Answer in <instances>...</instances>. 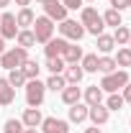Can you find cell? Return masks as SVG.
Here are the masks:
<instances>
[{
  "instance_id": "1",
  "label": "cell",
  "mask_w": 131,
  "mask_h": 133,
  "mask_svg": "<svg viewBox=\"0 0 131 133\" xmlns=\"http://www.w3.org/2000/svg\"><path fill=\"white\" fill-rule=\"evenodd\" d=\"M28 62V49H23V46H13V49H5L0 54V66L3 69H21V66Z\"/></svg>"
},
{
  "instance_id": "2",
  "label": "cell",
  "mask_w": 131,
  "mask_h": 133,
  "mask_svg": "<svg viewBox=\"0 0 131 133\" xmlns=\"http://www.w3.org/2000/svg\"><path fill=\"white\" fill-rule=\"evenodd\" d=\"M80 23L85 33H93V36H100L103 28H105V23H103V16H100L95 8H82L80 10Z\"/></svg>"
},
{
  "instance_id": "3",
  "label": "cell",
  "mask_w": 131,
  "mask_h": 133,
  "mask_svg": "<svg viewBox=\"0 0 131 133\" xmlns=\"http://www.w3.org/2000/svg\"><path fill=\"white\" fill-rule=\"evenodd\" d=\"M129 84V72L126 69H116V72H111V74H103V79H100V90L103 92H121L123 87Z\"/></svg>"
},
{
  "instance_id": "4",
  "label": "cell",
  "mask_w": 131,
  "mask_h": 133,
  "mask_svg": "<svg viewBox=\"0 0 131 133\" xmlns=\"http://www.w3.org/2000/svg\"><path fill=\"white\" fill-rule=\"evenodd\" d=\"M44 95H46V84L41 79H28L26 82V102H28V108H39L44 102Z\"/></svg>"
},
{
  "instance_id": "5",
  "label": "cell",
  "mask_w": 131,
  "mask_h": 133,
  "mask_svg": "<svg viewBox=\"0 0 131 133\" xmlns=\"http://www.w3.org/2000/svg\"><path fill=\"white\" fill-rule=\"evenodd\" d=\"M33 36L39 44H46L49 38H54V21L46 16H39L33 21Z\"/></svg>"
},
{
  "instance_id": "6",
  "label": "cell",
  "mask_w": 131,
  "mask_h": 133,
  "mask_svg": "<svg viewBox=\"0 0 131 133\" xmlns=\"http://www.w3.org/2000/svg\"><path fill=\"white\" fill-rule=\"evenodd\" d=\"M59 33H62V38H67V41H80L82 36H85V28H82V23H77V21L64 18L59 23Z\"/></svg>"
},
{
  "instance_id": "7",
  "label": "cell",
  "mask_w": 131,
  "mask_h": 133,
  "mask_svg": "<svg viewBox=\"0 0 131 133\" xmlns=\"http://www.w3.org/2000/svg\"><path fill=\"white\" fill-rule=\"evenodd\" d=\"M18 23H16V16L13 13H0V36L3 38H16L18 36Z\"/></svg>"
},
{
  "instance_id": "8",
  "label": "cell",
  "mask_w": 131,
  "mask_h": 133,
  "mask_svg": "<svg viewBox=\"0 0 131 133\" xmlns=\"http://www.w3.org/2000/svg\"><path fill=\"white\" fill-rule=\"evenodd\" d=\"M39 128L44 133H69V120H62V118H44Z\"/></svg>"
},
{
  "instance_id": "9",
  "label": "cell",
  "mask_w": 131,
  "mask_h": 133,
  "mask_svg": "<svg viewBox=\"0 0 131 133\" xmlns=\"http://www.w3.org/2000/svg\"><path fill=\"white\" fill-rule=\"evenodd\" d=\"M44 13H46V18L62 23L67 18V8L62 5V0H46V3H44Z\"/></svg>"
},
{
  "instance_id": "10",
  "label": "cell",
  "mask_w": 131,
  "mask_h": 133,
  "mask_svg": "<svg viewBox=\"0 0 131 133\" xmlns=\"http://www.w3.org/2000/svg\"><path fill=\"white\" fill-rule=\"evenodd\" d=\"M87 118L93 120V125H105L108 123V118H111V110L100 102V105H90L87 108Z\"/></svg>"
},
{
  "instance_id": "11",
  "label": "cell",
  "mask_w": 131,
  "mask_h": 133,
  "mask_svg": "<svg viewBox=\"0 0 131 133\" xmlns=\"http://www.w3.org/2000/svg\"><path fill=\"white\" fill-rule=\"evenodd\" d=\"M82 56V46H77V41H67L64 49H62V59H64V64H77Z\"/></svg>"
},
{
  "instance_id": "12",
  "label": "cell",
  "mask_w": 131,
  "mask_h": 133,
  "mask_svg": "<svg viewBox=\"0 0 131 133\" xmlns=\"http://www.w3.org/2000/svg\"><path fill=\"white\" fill-rule=\"evenodd\" d=\"M41 120H44V115L39 113V108H26L23 115H21V123H23L26 128H39Z\"/></svg>"
},
{
  "instance_id": "13",
  "label": "cell",
  "mask_w": 131,
  "mask_h": 133,
  "mask_svg": "<svg viewBox=\"0 0 131 133\" xmlns=\"http://www.w3.org/2000/svg\"><path fill=\"white\" fill-rule=\"evenodd\" d=\"M62 77L67 79V84H80V82H82V77H85V72H82L80 62H77V64H67V66H64V72H62Z\"/></svg>"
},
{
  "instance_id": "14",
  "label": "cell",
  "mask_w": 131,
  "mask_h": 133,
  "mask_svg": "<svg viewBox=\"0 0 131 133\" xmlns=\"http://www.w3.org/2000/svg\"><path fill=\"white\" fill-rule=\"evenodd\" d=\"M64 44H67V38H49V41H46V46H44L46 59H57V56H62Z\"/></svg>"
},
{
  "instance_id": "15",
  "label": "cell",
  "mask_w": 131,
  "mask_h": 133,
  "mask_svg": "<svg viewBox=\"0 0 131 133\" xmlns=\"http://www.w3.org/2000/svg\"><path fill=\"white\" fill-rule=\"evenodd\" d=\"M82 97H85V105L90 108V105H100L103 102V90H100L98 84H90L85 92H82Z\"/></svg>"
},
{
  "instance_id": "16",
  "label": "cell",
  "mask_w": 131,
  "mask_h": 133,
  "mask_svg": "<svg viewBox=\"0 0 131 133\" xmlns=\"http://www.w3.org/2000/svg\"><path fill=\"white\" fill-rule=\"evenodd\" d=\"M80 97H82V90L77 84H67L62 90V102L64 105H75V102H80Z\"/></svg>"
},
{
  "instance_id": "17",
  "label": "cell",
  "mask_w": 131,
  "mask_h": 133,
  "mask_svg": "<svg viewBox=\"0 0 131 133\" xmlns=\"http://www.w3.org/2000/svg\"><path fill=\"white\" fill-rule=\"evenodd\" d=\"M13 100H16V90L10 87L8 79H3V77H0V105H10Z\"/></svg>"
},
{
  "instance_id": "18",
  "label": "cell",
  "mask_w": 131,
  "mask_h": 133,
  "mask_svg": "<svg viewBox=\"0 0 131 133\" xmlns=\"http://www.w3.org/2000/svg\"><path fill=\"white\" fill-rule=\"evenodd\" d=\"M82 120H87V105L82 102L69 105V123H82Z\"/></svg>"
},
{
  "instance_id": "19",
  "label": "cell",
  "mask_w": 131,
  "mask_h": 133,
  "mask_svg": "<svg viewBox=\"0 0 131 133\" xmlns=\"http://www.w3.org/2000/svg\"><path fill=\"white\" fill-rule=\"evenodd\" d=\"M33 21H36V16H33L31 8H21V10H18V16H16L18 28H28V26H33Z\"/></svg>"
},
{
  "instance_id": "20",
  "label": "cell",
  "mask_w": 131,
  "mask_h": 133,
  "mask_svg": "<svg viewBox=\"0 0 131 133\" xmlns=\"http://www.w3.org/2000/svg\"><path fill=\"white\" fill-rule=\"evenodd\" d=\"M116 69H118V64H116L113 56H108V54L98 56V72H103V74H111V72H116Z\"/></svg>"
},
{
  "instance_id": "21",
  "label": "cell",
  "mask_w": 131,
  "mask_h": 133,
  "mask_svg": "<svg viewBox=\"0 0 131 133\" xmlns=\"http://www.w3.org/2000/svg\"><path fill=\"white\" fill-rule=\"evenodd\" d=\"M18 46H23V49H31L33 44H36V36H33V31H28V28H21L16 36Z\"/></svg>"
},
{
  "instance_id": "22",
  "label": "cell",
  "mask_w": 131,
  "mask_h": 133,
  "mask_svg": "<svg viewBox=\"0 0 131 133\" xmlns=\"http://www.w3.org/2000/svg\"><path fill=\"white\" fill-rule=\"evenodd\" d=\"M95 38H98V51H100V54H111V51L116 49L113 36H108V33H100V36H95Z\"/></svg>"
},
{
  "instance_id": "23",
  "label": "cell",
  "mask_w": 131,
  "mask_h": 133,
  "mask_svg": "<svg viewBox=\"0 0 131 133\" xmlns=\"http://www.w3.org/2000/svg\"><path fill=\"white\" fill-rule=\"evenodd\" d=\"M5 79L10 82L13 90H16V87H26V82H28V79H26V74H23V69H10V74H8Z\"/></svg>"
},
{
  "instance_id": "24",
  "label": "cell",
  "mask_w": 131,
  "mask_h": 133,
  "mask_svg": "<svg viewBox=\"0 0 131 133\" xmlns=\"http://www.w3.org/2000/svg\"><path fill=\"white\" fill-rule=\"evenodd\" d=\"M44 84H46V90H54V92H62V90L67 87V79L62 77V74H51V77H49V79H46Z\"/></svg>"
},
{
  "instance_id": "25",
  "label": "cell",
  "mask_w": 131,
  "mask_h": 133,
  "mask_svg": "<svg viewBox=\"0 0 131 133\" xmlns=\"http://www.w3.org/2000/svg\"><path fill=\"white\" fill-rule=\"evenodd\" d=\"M82 72H98V54H85L80 59Z\"/></svg>"
},
{
  "instance_id": "26",
  "label": "cell",
  "mask_w": 131,
  "mask_h": 133,
  "mask_svg": "<svg viewBox=\"0 0 131 133\" xmlns=\"http://www.w3.org/2000/svg\"><path fill=\"white\" fill-rule=\"evenodd\" d=\"M103 23H105V26H113V28L123 26V21H121V13H118V10H113V8L103 13Z\"/></svg>"
},
{
  "instance_id": "27",
  "label": "cell",
  "mask_w": 131,
  "mask_h": 133,
  "mask_svg": "<svg viewBox=\"0 0 131 133\" xmlns=\"http://www.w3.org/2000/svg\"><path fill=\"white\" fill-rule=\"evenodd\" d=\"M23 69V74H26V79H39V72H41V66H39V62H33V59H28L26 64L21 66Z\"/></svg>"
},
{
  "instance_id": "28",
  "label": "cell",
  "mask_w": 131,
  "mask_h": 133,
  "mask_svg": "<svg viewBox=\"0 0 131 133\" xmlns=\"http://www.w3.org/2000/svg\"><path fill=\"white\" fill-rule=\"evenodd\" d=\"M129 38H131V31L126 28V26H118L113 33V41L118 44V46H129Z\"/></svg>"
},
{
  "instance_id": "29",
  "label": "cell",
  "mask_w": 131,
  "mask_h": 133,
  "mask_svg": "<svg viewBox=\"0 0 131 133\" xmlns=\"http://www.w3.org/2000/svg\"><path fill=\"white\" fill-rule=\"evenodd\" d=\"M113 59H116V64H118V66H131V49H129V46H121Z\"/></svg>"
},
{
  "instance_id": "30",
  "label": "cell",
  "mask_w": 131,
  "mask_h": 133,
  "mask_svg": "<svg viewBox=\"0 0 131 133\" xmlns=\"http://www.w3.org/2000/svg\"><path fill=\"white\" fill-rule=\"evenodd\" d=\"M64 59H62V56H57V59H46V69H49L51 74H62V72H64Z\"/></svg>"
},
{
  "instance_id": "31",
  "label": "cell",
  "mask_w": 131,
  "mask_h": 133,
  "mask_svg": "<svg viewBox=\"0 0 131 133\" xmlns=\"http://www.w3.org/2000/svg\"><path fill=\"white\" fill-rule=\"evenodd\" d=\"M23 128H26V125H23L18 118H8V120H5V125H3V131H5V133H21Z\"/></svg>"
},
{
  "instance_id": "32",
  "label": "cell",
  "mask_w": 131,
  "mask_h": 133,
  "mask_svg": "<svg viewBox=\"0 0 131 133\" xmlns=\"http://www.w3.org/2000/svg\"><path fill=\"white\" fill-rule=\"evenodd\" d=\"M105 108H108V110H121V108H123V97H121L118 92H111L108 100H105Z\"/></svg>"
},
{
  "instance_id": "33",
  "label": "cell",
  "mask_w": 131,
  "mask_h": 133,
  "mask_svg": "<svg viewBox=\"0 0 131 133\" xmlns=\"http://www.w3.org/2000/svg\"><path fill=\"white\" fill-rule=\"evenodd\" d=\"M111 8L121 13V10H126V8H131V0H111Z\"/></svg>"
},
{
  "instance_id": "34",
  "label": "cell",
  "mask_w": 131,
  "mask_h": 133,
  "mask_svg": "<svg viewBox=\"0 0 131 133\" xmlns=\"http://www.w3.org/2000/svg\"><path fill=\"white\" fill-rule=\"evenodd\" d=\"M82 3L85 0H62V5H64L67 10H77V8H82Z\"/></svg>"
},
{
  "instance_id": "35",
  "label": "cell",
  "mask_w": 131,
  "mask_h": 133,
  "mask_svg": "<svg viewBox=\"0 0 131 133\" xmlns=\"http://www.w3.org/2000/svg\"><path fill=\"white\" fill-rule=\"evenodd\" d=\"M121 92H123V95H121V97H123V102H131V82L126 84V87H123Z\"/></svg>"
},
{
  "instance_id": "36",
  "label": "cell",
  "mask_w": 131,
  "mask_h": 133,
  "mask_svg": "<svg viewBox=\"0 0 131 133\" xmlns=\"http://www.w3.org/2000/svg\"><path fill=\"white\" fill-rule=\"evenodd\" d=\"M16 5H21V8H28V5H31V0H16Z\"/></svg>"
},
{
  "instance_id": "37",
  "label": "cell",
  "mask_w": 131,
  "mask_h": 133,
  "mask_svg": "<svg viewBox=\"0 0 131 133\" xmlns=\"http://www.w3.org/2000/svg\"><path fill=\"white\" fill-rule=\"evenodd\" d=\"M3 51H5V38L0 36V54H3Z\"/></svg>"
},
{
  "instance_id": "38",
  "label": "cell",
  "mask_w": 131,
  "mask_h": 133,
  "mask_svg": "<svg viewBox=\"0 0 131 133\" xmlns=\"http://www.w3.org/2000/svg\"><path fill=\"white\" fill-rule=\"evenodd\" d=\"M85 133H100V128H98V125H95V128H87V131H85Z\"/></svg>"
},
{
  "instance_id": "39",
  "label": "cell",
  "mask_w": 131,
  "mask_h": 133,
  "mask_svg": "<svg viewBox=\"0 0 131 133\" xmlns=\"http://www.w3.org/2000/svg\"><path fill=\"white\" fill-rule=\"evenodd\" d=\"M21 133H36V128H23Z\"/></svg>"
},
{
  "instance_id": "40",
  "label": "cell",
  "mask_w": 131,
  "mask_h": 133,
  "mask_svg": "<svg viewBox=\"0 0 131 133\" xmlns=\"http://www.w3.org/2000/svg\"><path fill=\"white\" fill-rule=\"evenodd\" d=\"M8 3H10V0H0V8H5V5H8Z\"/></svg>"
},
{
  "instance_id": "41",
  "label": "cell",
  "mask_w": 131,
  "mask_h": 133,
  "mask_svg": "<svg viewBox=\"0 0 131 133\" xmlns=\"http://www.w3.org/2000/svg\"><path fill=\"white\" fill-rule=\"evenodd\" d=\"M36 3H39V5H44V3H46V0H36Z\"/></svg>"
},
{
  "instance_id": "42",
  "label": "cell",
  "mask_w": 131,
  "mask_h": 133,
  "mask_svg": "<svg viewBox=\"0 0 131 133\" xmlns=\"http://www.w3.org/2000/svg\"><path fill=\"white\" fill-rule=\"evenodd\" d=\"M129 49H131V38H129Z\"/></svg>"
},
{
  "instance_id": "43",
  "label": "cell",
  "mask_w": 131,
  "mask_h": 133,
  "mask_svg": "<svg viewBox=\"0 0 131 133\" xmlns=\"http://www.w3.org/2000/svg\"><path fill=\"white\" fill-rule=\"evenodd\" d=\"M87 3H95V0H87Z\"/></svg>"
}]
</instances>
